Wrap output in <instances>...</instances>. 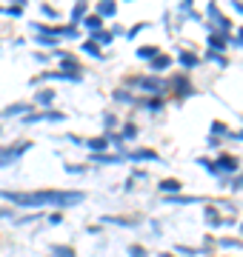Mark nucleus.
<instances>
[{
	"label": "nucleus",
	"mask_w": 243,
	"mask_h": 257,
	"mask_svg": "<svg viewBox=\"0 0 243 257\" xmlns=\"http://www.w3.org/2000/svg\"><path fill=\"white\" fill-rule=\"evenodd\" d=\"M0 200L12 203V209H72L86 200L83 192L77 189H35V192H12L0 189Z\"/></svg>",
	"instance_id": "1"
},
{
	"label": "nucleus",
	"mask_w": 243,
	"mask_h": 257,
	"mask_svg": "<svg viewBox=\"0 0 243 257\" xmlns=\"http://www.w3.org/2000/svg\"><path fill=\"white\" fill-rule=\"evenodd\" d=\"M123 89H141L143 97H166L169 83L158 74H129L123 80Z\"/></svg>",
	"instance_id": "2"
},
{
	"label": "nucleus",
	"mask_w": 243,
	"mask_h": 257,
	"mask_svg": "<svg viewBox=\"0 0 243 257\" xmlns=\"http://www.w3.org/2000/svg\"><path fill=\"white\" fill-rule=\"evenodd\" d=\"M206 32H217L223 37H232V29H234V20L226 18L217 3H206Z\"/></svg>",
	"instance_id": "3"
},
{
	"label": "nucleus",
	"mask_w": 243,
	"mask_h": 257,
	"mask_svg": "<svg viewBox=\"0 0 243 257\" xmlns=\"http://www.w3.org/2000/svg\"><path fill=\"white\" fill-rule=\"evenodd\" d=\"M169 94L175 97V103H183V100H189V97H195L197 94V89H195V83H192V77H189L186 72H178V74H172L169 77Z\"/></svg>",
	"instance_id": "4"
},
{
	"label": "nucleus",
	"mask_w": 243,
	"mask_h": 257,
	"mask_svg": "<svg viewBox=\"0 0 243 257\" xmlns=\"http://www.w3.org/2000/svg\"><path fill=\"white\" fill-rule=\"evenodd\" d=\"M32 146H35V140H15V143H3V146H0V169H9V166L20 163V157L26 155Z\"/></svg>",
	"instance_id": "5"
},
{
	"label": "nucleus",
	"mask_w": 243,
	"mask_h": 257,
	"mask_svg": "<svg viewBox=\"0 0 243 257\" xmlns=\"http://www.w3.org/2000/svg\"><path fill=\"white\" fill-rule=\"evenodd\" d=\"M215 169H217V175H220V180H229V177L234 175H240L243 169H240V160L234 155H226V152H220L215 160Z\"/></svg>",
	"instance_id": "6"
},
{
	"label": "nucleus",
	"mask_w": 243,
	"mask_h": 257,
	"mask_svg": "<svg viewBox=\"0 0 243 257\" xmlns=\"http://www.w3.org/2000/svg\"><path fill=\"white\" fill-rule=\"evenodd\" d=\"M66 114L57 109H49V111H29L26 117H20V126H38V123H63Z\"/></svg>",
	"instance_id": "7"
},
{
	"label": "nucleus",
	"mask_w": 243,
	"mask_h": 257,
	"mask_svg": "<svg viewBox=\"0 0 243 257\" xmlns=\"http://www.w3.org/2000/svg\"><path fill=\"white\" fill-rule=\"evenodd\" d=\"M203 223L209 226V229H223V226H234L232 217H226L223 211H220V206H206L203 209Z\"/></svg>",
	"instance_id": "8"
},
{
	"label": "nucleus",
	"mask_w": 243,
	"mask_h": 257,
	"mask_svg": "<svg viewBox=\"0 0 243 257\" xmlns=\"http://www.w3.org/2000/svg\"><path fill=\"white\" fill-rule=\"evenodd\" d=\"M46 80H60V83H80L83 80V72H40L38 77H32V86Z\"/></svg>",
	"instance_id": "9"
},
{
	"label": "nucleus",
	"mask_w": 243,
	"mask_h": 257,
	"mask_svg": "<svg viewBox=\"0 0 243 257\" xmlns=\"http://www.w3.org/2000/svg\"><path fill=\"white\" fill-rule=\"evenodd\" d=\"M52 57H57V60H60V72H83V66H80L77 55L66 52V49H55V52H52Z\"/></svg>",
	"instance_id": "10"
},
{
	"label": "nucleus",
	"mask_w": 243,
	"mask_h": 257,
	"mask_svg": "<svg viewBox=\"0 0 243 257\" xmlns=\"http://www.w3.org/2000/svg\"><path fill=\"white\" fill-rule=\"evenodd\" d=\"M29 111H35V106H32V100H18V103H9L6 109L0 111V120H6V117H26Z\"/></svg>",
	"instance_id": "11"
},
{
	"label": "nucleus",
	"mask_w": 243,
	"mask_h": 257,
	"mask_svg": "<svg viewBox=\"0 0 243 257\" xmlns=\"http://www.w3.org/2000/svg\"><path fill=\"white\" fill-rule=\"evenodd\" d=\"M126 160H132V163H160V155L155 152V149H129L126 152Z\"/></svg>",
	"instance_id": "12"
},
{
	"label": "nucleus",
	"mask_w": 243,
	"mask_h": 257,
	"mask_svg": "<svg viewBox=\"0 0 243 257\" xmlns=\"http://www.w3.org/2000/svg\"><path fill=\"white\" fill-rule=\"evenodd\" d=\"M175 63H180V72H192V69H197L200 66V55L197 52H192V49H180L178 57H175Z\"/></svg>",
	"instance_id": "13"
},
{
	"label": "nucleus",
	"mask_w": 243,
	"mask_h": 257,
	"mask_svg": "<svg viewBox=\"0 0 243 257\" xmlns=\"http://www.w3.org/2000/svg\"><path fill=\"white\" fill-rule=\"evenodd\" d=\"M135 109H143V111H149V114H163L166 111V97H138V106Z\"/></svg>",
	"instance_id": "14"
},
{
	"label": "nucleus",
	"mask_w": 243,
	"mask_h": 257,
	"mask_svg": "<svg viewBox=\"0 0 243 257\" xmlns=\"http://www.w3.org/2000/svg\"><path fill=\"white\" fill-rule=\"evenodd\" d=\"M229 40L232 37H223V35H217V32H206V46H209V52H215V55H226Z\"/></svg>",
	"instance_id": "15"
},
{
	"label": "nucleus",
	"mask_w": 243,
	"mask_h": 257,
	"mask_svg": "<svg viewBox=\"0 0 243 257\" xmlns=\"http://www.w3.org/2000/svg\"><path fill=\"white\" fill-rule=\"evenodd\" d=\"M55 89H38L35 97H32V106H38V111H49L52 103H55Z\"/></svg>",
	"instance_id": "16"
},
{
	"label": "nucleus",
	"mask_w": 243,
	"mask_h": 257,
	"mask_svg": "<svg viewBox=\"0 0 243 257\" xmlns=\"http://www.w3.org/2000/svg\"><path fill=\"white\" fill-rule=\"evenodd\" d=\"M172 66H175V57L166 55V52H160V55L155 57V60H149V74H158V77H160V74L169 72Z\"/></svg>",
	"instance_id": "17"
},
{
	"label": "nucleus",
	"mask_w": 243,
	"mask_h": 257,
	"mask_svg": "<svg viewBox=\"0 0 243 257\" xmlns=\"http://www.w3.org/2000/svg\"><path fill=\"white\" fill-rule=\"evenodd\" d=\"M158 192L163 197H175V194H183V183L178 177H163V180H158Z\"/></svg>",
	"instance_id": "18"
},
{
	"label": "nucleus",
	"mask_w": 243,
	"mask_h": 257,
	"mask_svg": "<svg viewBox=\"0 0 243 257\" xmlns=\"http://www.w3.org/2000/svg\"><path fill=\"white\" fill-rule=\"evenodd\" d=\"M83 146L89 149V155H103V152H109V140H106V135H97V138H86Z\"/></svg>",
	"instance_id": "19"
},
{
	"label": "nucleus",
	"mask_w": 243,
	"mask_h": 257,
	"mask_svg": "<svg viewBox=\"0 0 243 257\" xmlns=\"http://www.w3.org/2000/svg\"><path fill=\"white\" fill-rule=\"evenodd\" d=\"M126 157L114 155V152H103V155H89V163H97V166H117L123 163Z\"/></svg>",
	"instance_id": "20"
},
{
	"label": "nucleus",
	"mask_w": 243,
	"mask_h": 257,
	"mask_svg": "<svg viewBox=\"0 0 243 257\" xmlns=\"http://www.w3.org/2000/svg\"><path fill=\"white\" fill-rule=\"evenodd\" d=\"M209 138H217V140H234V132L226 126L223 120H215L212 128H209Z\"/></svg>",
	"instance_id": "21"
},
{
	"label": "nucleus",
	"mask_w": 243,
	"mask_h": 257,
	"mask_svg": "<svg viewBox=\"0 0 243 257\" xmlns=\"http://www.w3.org/2000/svg\"><path fill=\"white\" fill-rule=\"evenodd\" d=\"M94 15L100 20L114 18V15H117V3H114V0H100V3H94Z\"/></svg>",
	"instance_id": "22"
},
{
	"label": "nucleus",
	"mask_w": 243,
	"mask_h": 257,
	"mask_svg": "<svg viewBox=\"0 0 243 257\" xmlns=\"http://www.w3.org/2000/svg\"><path fill=\"white\" fill-rule=\"evenodd\" d=\"M215 248H220V251H240L243 237H215Z\"/></svg>",
	"instance_id": "23"
},
{
	"label": "nucleus",
	"mask_w": 243,
	"mask_h": 257,
	"mask_svg": "<svg viewBox=\"0 0 243 257\" xmlns=\"http://www.w3.org/2000/svg\"><path fill=\"white\" fill-rule=\"evenodd\" d=\"M163 203H169V206H195V203H206V200L195 197V194H175V197H163Z\"/></svg>",
	"instance_id": "24"
},
{
	"label": "nucleus",
	"mask_w": 243,
	"mask_h": 257,
	"mask_svg": "<svg viewBox=\"0 0 243 257\" xmlns=\"http://www.w3.org/2000/svg\"><path fill=\"white\" fill-rule=\"evenodd\" d=\"M160 52H163V49L155 46V43H143L141 49H135V57H138V60H146V63H149V60H155V57H158Z\"/></svg>",
	"instance_id": "25"
},
{
	"label": "nucleus",
	"mask_w": 243,
	"mask_h": 257,
	"mask_svg": "<svg viewBox=\"0 0 243 257\" xmlns=\"http://www.w3.org/2000/svg\"><path fill=\"white\" fill-rule=\"evenodd\" d=\"M89 40H92V43H97V46H112V43H114V32H112V29H106V26H103L100 29V32H94V35H89Z\"/></svg>",
	"instance_id": "26"
},
{
	"label": "nucleus",
	"mask_w": 243,
	"mask_h": 257,
	"mask_svg": "<svg viewBox=\"0 0 243 257\" xmlns=\"http://www.w3.org/2000/svg\"><path fill=\"white\" fill-rule=\"evenodd\" d=\"M178 15H180V20L189 18V20H200V23H203V15H200V12H195V3H192V0L178 3Z\"/></svg>",
	"instance_id": "27"
},
{
	"label": "nucleus",
	"mask_w": 243,
	"mask_h": 257,
	"mask_svg": "<svg viewBox=\"0 0 243 257\" xmlns=\"http://www.w3.org/2000/svg\"><path fill=\"white\" fill-rule=\"evenodd\" d=\"M86 15H89V3H83V0H80V3H75V6H72V12H69V20H72V26H80Z\"/></svg>",
	"instance_id": "28"
},
{
	"label": "nucleus",
	"mask_w": 243,
	"mask_h": 257,
	"mask_svg": "<svg viewBox=\"0 0 243 257\" xmlns=\"http://www.w3.org/2000/svg\"><path fill=\"white\" fill-rule=\"evenodd\" d=\"M117 135H120L123 143H132V140H138V135H141V128L135 126V123H120V128H117Z\"/></svg>",
	"instance_id": "29"
},
{
	"label": "nucleus",
	"mask_w": 243,
	"mask_h": 257,
	"mask_svg": "<svg viewBox=\"0 0 243 257\" xmlns=\"http://www.w3.org/2000/svg\"><path fill=\"white\" fill-rule=\"evenodd\" d=\"M112 97H114L117 103H123V106H132V109L138 106V97H135V94H132L129 89H123V86H120V89H114Z\"/></svg>",
	"instance_id": "30"
},
{
	"label": "nucleus",
	"mask_w": 243,
	"mask_h": 257,
	"mask_svg": "<svg viewBox=\"0 0 243 257\" xmlns=\"http://www.w3.org/2000/svg\"><path fill=\"white\" fill-rule=\"evenodd\" d=\"M80 49H83V55H89V57H94V60H106V52H103L97 43H92L89 37H86L83 43H80Z\"/></svg>",
	"instance_id": "31"
},
{
	"label": "nucleus",
	"mask_w": 243,
	"mask_h": 257,
	"mask_svg": "<svg viewBox=\"0 0 243 257\" xmlns=\"http://www.w3.org/2000/svg\"><path fill=\"white\" fill-rule=\"evenodd\" d=\"M80 26H83L86 32H89V35H94V32H100V29H103V20L97 18L94 12H89V15L83 18V23H80Z\"/></svg>",
	"instance_id": "32"
},
{
	"label": "nucleus",
	"mask_w": 243,
	"mask_h": 257,
	"mask_svg": "<svg viewBox=\"0 0 243 257\" xmlns=\"http://www.w3.org/2000/svg\"><path fill=\"white\" fill-rule=\"evenodd\" d=\"M49 257H77L75 246H66V243H55L49 248Z\"/></svg>",
	"instance_id": "33"
},
{
	"label": "nucleus",
	"mask_w": 243,
	"mask_h": 257,
	"mask_svg": "<svg viewBox=\"0 0 243 257\" xmlns=\"http://www.w3.org/2000/svg\"><path fill=\"white\" fill-rule=\"evenodd\" d=\"M103 128H106L103 135H114V132L120 128V120H117V114H112V111H106V114H103Z\"/></svg>",
	"instance_id": "34"
},
{
	"label": "nucleus",
	"mask_w": 243,
	"mask_h": 257,
	"mask_svg": "<svg viewBox=\"0 0 243 257\" xmlns=\"http://www.w3.org/2000/svg\"><path fill=\"white\" fill-rule=\"evenodd\" d=\"M200 63H215V66H220V69H229V57L215 55V52H206V55L200 57Z\"/></svg>",
	"instance_id": "35"
},
{
	"label": "nucleus",
	"mask_w": 243,
	"mask_h": 257,
	"mask_svg": "<svg viewBox=\"0 0 243 257\" xmlns=\"http://www.w3.org/2000/svg\"><path fill=\"white\" fill-rule=\"evenodd\" d=\"M23 12H26V0H15L9 6H3V15H9V18H23Z\"/></svg>",
	"instance_id": "36"
},
{
	"label": "nucleus",
	"mask_w": 243,
	"mask_h": 257,
	"mask_svg": "<svg viewBox=\"0 0 243 257\" xmlns=\"http://www.w3.org/2000/svg\"><path fill=\"white\" fill-rule=\"evenodd\" d=\"M103 223H112V226H135V223H141V217L135 214V217H112V214H106Z\"/></svg>",
	"instance_id": "37"
},
{
	"label": "nucleus",
	"mask_w": 243,
	"mask_h": 257,
	"mask_svg": "<svg viewBox=\"0 0 243 257\" xmlns=\"http://www.w3.org/2000/svg\"><path fill=\"white\" fill-rule=\"evenodd\" d=\"M172 254H175V257H178V254H180V257H200V248H192V246H183V243H178Z\"/></svg>",
	"instance_id": "38"
},
{
	"label": "nucleus",
	"mask_w": 243,
	"mask_h": 257,
	"mask_svg": "<svg viewBox=\"0 0 243 257\" xmlns=\"http://www.w3.org/2000/svg\"><path fill=\"white\" fill-rule=\"evenodd\" d=\"M195 163L200 166V169H206V172H209L212 177H220V175H217V169H215V160H209V157H197Z\"/></svg>",
	"instance_id": "39"
},
{
	"label": "nucleus",
	"mask_w": 243,
	"mask_h": 257,
	"mask_svg": "<svg viewBox=\"0 0 243 257\" xmlns=\"http://www.w3.org/2000/svg\"><path fill=\"white\" fill-rule=\"evenodd\" d=\"M38 9H40V15H43L46 20H57V18H60V12H57L55 6H49V3H40Z\"/></svg>",
	"instance_id": "40"
},
{
	"label": "nucleus",
	"mask_w": 243,
	"mask_h": 257,
	"mask_svg": "<svg viewBox=\"0 0 243 257\" xmlns=\"http://www.w3.org/2000/svg\"><path fill=\"white\" fill-rule=\"evenodd\" d=\"M35 43H38V46H43V49H52V52H55L60 40H55V37H40V35H35Z\"/></svg>",
	"instance_id": "41"
},
{
	"label": "nucleus",
	"mask_w": 243,
	"mask_h": 257,
	"mask_svg": "<svg viewBox=\"0 0 243 257\" xmlns=\"http://www.w3.org/2000/svg\"><path fill=\"white\" fill-rule=\"evenodd\" d=\"M143 29H149V23H146V20H141V23H135L132 29H126V37H129V40H135V37L141 35Z\"/></svg>",
	"instance_id": "42"
},
{
	"label": "nucleus",
	"mask_w": 243,
	"mask_h": 257,
	"mask_svg": "<svg viewBox=\"0 0 243 257\" xmlns=\"http://www.w3.org/2000/svg\"><path fill=\"white\" fill-rule=\"evenodd\" d=\"M63 37L66 40H77V37H80V29L69 23V26H63ZM63 37H60V40H63Z\"/></svg>",
	"instance_id": "43"
},
{
	"label": "nucleus",
	"mask_w": 243,
	"mask_h": 257,
	"mask_svg": "<svg viewBox=\"0 0 243 257\" xmlns=\"http://www.w3.org/2000/svg\"><path fill=\"white\" fill-rule=\"evenodd\" d=\"M126 251H129V257H149V251H146V248H143L141 243H132V246L126 248Z\"/></svg>",
	"instance_id": "44"
},
{
	"label": "nucleus",
	"mask_w": 243,
	"mask_h": 257,
	"mask_svg": "<svg viewBox=\"0 0 243 257\" xmlns=\"http://www.w3.org/2000/svg\"><path fill=\"white\" fill-rule=\"evenodd\" d=\"M89 166H75V163H63V172L66 175H83Z\"/></svg>",
	"instance_id": "45"
},
{
	"label": "nucleus",
	"mask_w": 243,
	"mask_h": 257,
	"mask_svg": "<svg viewBox=\"0 0 243 257\" xmlns=\"http://www.w3.org/2000/svg\"><path fill=\"white\" fill-rule=\"evenodd\" d=\"M234 29H237V35L229 40V46H232V49H243V26H234Z\"/></svg>",
	"instance_id": "46"
},
{
	"label": "nucleus",
	"mask_w": 243,
	"mask_h": 257,
	"mask_svg": "<svg viewBox=\"0 0 243 257\" xmlns=\"http://www.w3.org/2000/svg\"><path fill=\"white\" fill-rule=\"evenodd\" d=\"M229 186H232L234 192H243V172L240 175H234V177H229Z\"/></svg>",
	"instance_id": "47"
},
{
	"label": "nucleus",
	"mask_w": 243,
	"mask_h": 257,
	"mask_svg": "<svg viewBox=\"0 0 243 257\" xmlns=\"http://www.w3.org/2000/svg\"><path fill=\"white\" fill-rule=\"evenodd\" d=\"M60 220H63V211H55V214H49V223H52V226H57Z\"/></svg>",
	"instance_id": "48"
},
{
	"label": "nucleus",
	"mask_w": 243,
	"mask_h": 257,
	"mask_svg": "<svg viewBox=\"0 0 243 257\" xmlns=\"http://www.w3.org/2000/svg\"><path fill=\"white\" fill-rule=\"evenodd\" d=\"M9 217H15V209H0V220H9Z\"/></svg>",
	"instance_id": "49"
},
{
	"label": "nucleus",
	"mask_w": 243,
	"mask_h": 257,
	"mask_svg": "<svg viewBox=\"0 0 243 257\" xmlns=\"http://www.w3.org/2000/svg\"><path fill=\"white\" fill-rule=\"evenodd\" d=\"M38 217H40V214H29V217H20L18 223H23V226H26V223H35V220H38Z\"/></svg>",
	"instance_id": "50"
},
{
	"label": "nucleus",
	"mask_w": 243,
	"mask_h": 257,
	"mask_svg": "<svg viewBox=\"0 0 243 257\" xmlns=\"http://www.w3.org/2000/svg\"><path fill=\"white\" fill-rule=\"evenodd\" d=\"M206 143H209V146H212V149H220V143H223V140H217V138H209V140H206Z\"/></svg>",
	"instance_id": "51"
},
{
	"label": "nucleus",
	"mask_w": 243,
	"mask_h": 257,
	"mask_svg": "<svg viewBox=\"0 0 243 257\" xmlns=\"http://www.w3.org/2000/svg\"><path fill=\"white\" fill-rule=\"evenodd\" d=\"M232 9L237 12V15H243V3H240V0H232Z\"/></svg>",
	"instance_id": "52"
},
{
	"label": "nucleus",
	"mask_w": 243,
	"mask_h": 257,
	"mask_svg": "<svg viewBox=\"0 0 243 257\" xmlns=\"http://www.w3.org/2000/svg\"><path fill=\"white\" fill-rule=\"evenodd\" d=\"M35 60H38V63H49V55H40V52H35Z\"/></svg>",
	"instance_id": "53"
},
{
	"label": "nucleus",
	"mask_w": 243,
	"mask_h": 257,
	"mask_svg": "<svg viewBox=\"0 0 243 257\" xmlns=\"http://www.w3.org/2000/svg\"><path fill=\"white\" fill-rule=\"evenodd\" d=\"M234 140H240V143H243V128H240V132H234Z\"/></svg>",
	"instance_id": "54"
},
{
	"label": "nucleus",
	"mask_w": 243,
	"mask_h": 257,
	"mask_svg": "<svg viewBox=\"0 0 243 257\" xmlns=\"http://www.w3.org/2000/svg\"><path fill=\"white\" fill-rule=\"evenodd\" d=\"M160 257H175V254H172V251H166V254H160Z\"/></svg>",
	"instance_id": "55"
},
{
	"label": "nucleus",
	"mask_w": 243,
	"mask_h": 257,
	"mask_svg": "<svg viewBox=\"0 0 243 257\" xmlns=\"http://www.w3.org/2000/svg\"><path fill=\"white\" fill-rule=\"evenodd\" d=\"M240 234H243V223H240Z\"/></svg>",
	"instance_id": "56"
},
{
	"label": "nucleus",
	"mask_w": 243,
	"mask_h": 257,
	"mask_svg": "<svg viewBox=\"0 0 243 257\" xmlns=\"http://www.w3.org/2000/svg\"><path fill=\"white\" fill-rule=\"evenodd\" d=\"M0 15H3V6H0Z\"/></svg>",
	"instance_id": "57"
},
{
	"label": "nucleus",
	"mask_w": 243,
	"mask_h": 257,
	"mask_svg": "<svg viewBox=\"0 0 243 257\" xmlns=\"http://www.w3.org/2000/svg\"><path fill=\"white\" fill-rule=\"evenodd\" d=\"M212 257H217V254H212Z\"/></svg>",
	"instance_id": "58"
},
{
	"label": "nucleus",
	"mask_w": 243,
	"mask_h": 257,
	"mask_svg": "<svg viewBox=\"0 0 243 257\" xmlns=\"http://www.w3.org/2000/svg\"><path fill=\"white\" fill-rule=\"evenodd\" d=\"M0 132H3V128H0Z\"/></svg>",
	"instance_id": "59"
}]
</instances>
